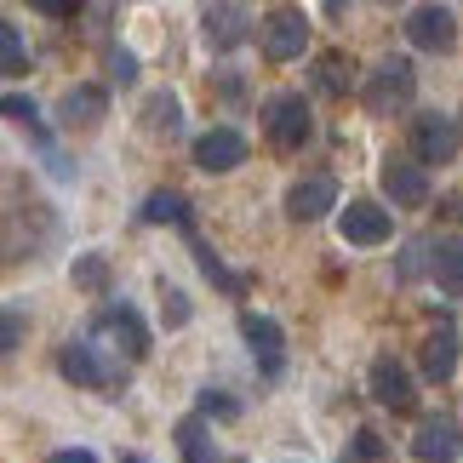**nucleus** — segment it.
<instances>
[{
    "mask_svg": "<svg viewBox=\"0 0 463 463\" xmlns=\"http://www.w3.org/2000/svg\"><path fill=\"white\" fill-rule=\"evenodd\" d=\"M354 458H361V463H383V458H389L383 435H378V430H361V435H354Z\"/></svg>",
    "mask_w": 463,
    "mask_h": 463,
    "instance_id": "473e14b6",
    "label": "nucleus"
},
{
    "mask_svg": "<svg viewBox=\"0 0 463 463\" xmlns=\"http://www.w3.org/2000/svg\"><path fill=\"white\" fill-rule=\"evenodd\" d=\"M206 418L235 423V418H241V401H235V395H223V389H201V423H206Z\"/></svg>",
    "mask_w": 463,
    "mask_h": 463,
    "instance_id": "cd10ccee",
    "label": "nucleus"
},
{
    "mask_svg": "<svg viewBox=\"0 0 463 463\" xmlns=\"http://www.w3.org/2000/svg\"><path fill=\"white\" fill-rule=\"evenodd\" d=\"M184 235H189V229H184ZM189 246H194V263H201V275H206L218 292H229V298H241V292H246V280H241L235 269H229V263H223L218 252H212L206 241H194V235H189Z\"/></svg>",
    "mask_w": 463,
    "mask_h": 463,
    "instance_id": "412c9836",
    "label": "nucleus"
},
{
    "mask_svg": "<svg viewBox=\"0 0 463 463\" xmlns=\"http://www.w3.org/2000/svg\"><path fill=\"white\" fill-rule=\"evenodd\" d=\"M137 218H144V223H177V229H189V201L177 189H155Z\"/></svg>",
    "mask_w": 463,
    "mask_h": 463,
    "instance_id": "4be33fe9",
    "label": "nucleus"
},
{
    "mask_svg": "<svg viewBox=\"0 0 463 463\" xmlns=\"http://www.w3.org/2000/svg\"><path fill=\"white\" fill-rule=\"evenodd\" d=\"M69 275H75L80 292H103V287H109V258H103V252H80Z\"/></svg>",
    "mask_w": 463,
    "mask_h": 463,
    "instance_id": "393cba45",
    "label": "nucleus"
},
{
    "mask_svg": "<svg viewBox=\"0 0 463 463\" xmlns=\"http://www.w3.org/2000/svg\"><path fill=\"white\" fill-rule=\"evenodd\" d=\"M194 166L212 172V177L246 166V137H241L235 127H212L206 137H194Z\"/></svg>",
    "mask_w": 463,
    "mask_h": 463,
    "instance_id": "4468645a",
    "label": "nucleus"
},
{
    "mask_svg": "<svg viewBox=\"0 0 463 463\" xmlns=\"http://www.w3.org/2000/svg\"><path fill=\"white\" fill-rule=\"evenodd\" d=\"M24 332H29V315L24 309H0V361L24 344Z\"/></svg>",
    "mask_w": 463,
    "mask_h": 463,
    "instance_id": "c85d7f7f",
    "label": "nucleus"
},
{
    "mask_svg": "<svg viewBox=\"0 0 463 463\" xmlns=\"http://www.w3.org/2000/svg\"><path fill=\"white\" fill-rule=\"evenodd\" d=\"M337 235L344 246H383L395 235V218L378 201H349V212H337Z\"/></svg>",
    "mask_w": 463,
    "mask_h": 463,
    "instance_id": "9d476101",
    "label": "nucleus"
},
{
    "mask_svg": "<svg viewBox=\"0 0 463 463\" xmlns=\"http://www.w3.org/2000/svg\"><path fill=\"white\" fill-rule=\"evenodd\" d=\"M120 463H144V458H120Z\"/></svg>",
    "mask_w": 463,
    "mask_h": 463,
    "instance_id": "f704fd0d",
    "label": "nucleus"
},
{
    "mask_svg": "<svg viewBox=\"0 0 463 463\" xmlns=\"http://www.w3.org/2000/svg\"><path fill=\"white\" fill-rule=\"evenodd\" d=\"M160 315H166V326H172V332H177V326H189V315H194V309H189V298L177 292V287H166V280H160Z\"/></svg>",
    "mask_w": 463,
    "mask_h": 463,
    "instance_id": "c756f323",
    "label": "nucleus"
},
{
    "mask_svg": "<svg viewBox=\"0 0 463 463\" xmlns=\"http://www.w3.org/2000/svg\"><path fill=\"white\" fill-rule=\"evenodd\" d=\"M401 29H406V41H412L418 52H452L458 46V17H452V6H412Z\"/></svg>",
    "mask_w": 463,
    "mask_h": 463,
    "instance_id": "1a4fd4ad",
    "label": "nucleus"
},
{
    "mask_svg": "<svg viewBox=\"0 0 463 463\" xmlns=\"http://www.w3.org/2000/svg\"><path fill=\"white\" fill-rule=\"evenodd\" d=\"M458 149H463V132H458L452 115L423 109V115L412 120V160H418V166H452Z\"/></svg>",
    "mask_w": 463,
    "mask_h": 463,
    "instance_id": "39448f33",
    "label": "nucleus"
},
{
    "mask_svg": "<svg viewBox=\"0 0 463 463\" xmlns=\"http://www.w3.org/2000/svg\"><path fill=\"white\" fill-rule=\"evenodd\" d=\"M258 46H263V58H269V63L304 58V46H309V17L298 12V6H269V12L258 17Z\"/></svg>",
    "mask_w": 463,
    "mask_h": 463,
    "instance_id": "7ed1b4c3",
    "label": "nucleus"
},
{
    "mask_svg": "<svg viewBox=\"0 0 463 463\" xmlns=\"http://www.w3.org/2000/svg\"><path fill=\"white\" fill-rule=\"evenodd\" d=\"M241 337H246V349H252L258 361H263V372H280V349H287V332H280L269 315L246 309V315H241Z\"/></svg>",
    "mask_w": 463,
    "mask_h": 463,
    "instance_id": "f3484780",
    "label": "nucleus"
},
{
    "mask_svg": "<svg viewBox=\"0 0 463 463\" xmlns=\"http://www.w3.org/2000/svg\"><path fill=\"white\" fill-rule=\"evenodd\" d=\"M29 69V52H24V34L12 24H0V75H24Z\"/></svg>",
    "mask_w": 463,
    "mask_h": 463,
    "instance_id": "a878e982",
    "label": "nucleus"
},
{
    "mask_svg": "<svg viewBox=\"0 0 463 463\" xmlns=\"http://www.w3.org/2000/svg\"><path fill=\"white\" fill-rule=\"evenodd\" d=\"M458 354H463V337L452 320H440V326H430V337H423V349H418V366H423V378L430 383H452V372H458Z\"/></svg>",
    "mask_w": 463,
    "mask_h": 463,
    "instance_id": "f8f14e48",
    "label": "nucleus"
},
{
    "mask_svg": "<svg viewBox=\"0 0 463 463\" xmlns=\"http://www.w3.org/2000/svg\"><path fill=\"white\" fill-rule=\"evenodd\" d=\"M109 80L115 86H132L137 80V58H132L127 46H109Z\"/></svg>",
    "mask_w": 463,
    "mask_h": 463,
    "instance_id": "2f4dec72",
    "label": "nucleus"
},
{
    "mask_svg": "<svg viewBox=\"0 0 463 463\" xmlns=\"http://www.w3.org/2000/svg\"><path fill=\"white\" fill-rule=\"evenodd\" d=\"M201 29H206V46L212 52H235L252 41V12L246 6H206L201 12Z\"/></svg>",
    "mask_w": 463,
    "mask_h": 463,
    "instance_id": "2eb2a0df",
    "label": "nucleus"
},
{
    "mask_svg": "<svg viewBox=\"0 0 463 463\" xmlns=\"http://www.w3.org/2000/svg\"><path fill=\"white\" fill-rule=\"evenodd\" d=\"M412 458H418V463H458V458H463V423L447 418V412L423 418L418 435H412Z\"/></svg>",
    "mask_w": 463,
    "mask_h": 463,
    "instance_id": "6e6552de",
    "label": "nucleus"
},
{
    "mask_svg": "<svg viewBox=\"0 0 463 463\" xmlns=\"http://www.w3.org/2000/svg\"><path fill=\"white\" fill-rule=\"evenodd\" d=\"M263 137L280 149V155H292V149H304L309 137H315V115H309V103L298 98V92H280L263 103Z\"/></svg>",
    "mask_w": 463,
    "mask_h": 463,
    "instance_id": "20e7f679",
    "label": "nucleus"
},
{
    "mask_svg": "<svg viewBox=\"0 0 463 463\" xmlns=\"http://www.w3.org/2000/svg\"><path fill=\"white\" fill-rule=\"evenodd\" d=\"M332 206H337V177H326V172L298 177V184L287 189V218L292 223H315V218H326Z\"/></svg>",
    "mask_w": 463,
    "mask_h": 463,
    "instance_id": "ddd939ff",
    "label": "nucleus"
},
{
    "mask_svg": "<svg viewBox=\"0 0 463 463\" xmlns=\"http://www.w3.org/2000/svg\"><path fill=\"white\" fill-rule=\"evenodd\" d=\"M58 235V218L46 206H12L0 212V263H29L34 252H46Z\"/></svg>",
    "mask_w": 463,
    "mask_h": 463,
    "instance_id": "f257e3e1",
    "label": "nucleus"
},
{
    "mask_svg": "<svg viewBox=\"0 0 463 463\" xmlns=\"http://www.w3.org/2000/svg\"><path fill=\"white\" fill-rule=\"evenodd\" d=\"M137 120H144L149 137H177V127H184V103H177V92H166V86H160V92L144 98Z\"/></svg>",
    "mask_w": 463,
    "mask_h": 463,
    "instance_id": "6ab92c4d",
    "label": "nucleus"
},
{
    "mask_svg": "<svg viewBox=\"0 0 463 463\" xmlns=\"http://www.w3.org/2000/svg\"><path fill=\"white\" fill-rule=\"evenodd\" d=\"M366 383H372V401L389 406V412H418V383L395 354H378L372 372H366Z\"/></svg>",
    "mask_w": 463,
    "mask_h": 463,
    "instance_id": "423d86ee",
    "label": "nucleus"
},
{
    "mask_svg": "<svg viewBox=\"0 0 463 463\" xmlns=\"http://www.w3.org/2000/svg\"><path fill=\"white\" fill-rule=\"evenodd\" d=\"M430 252H435V241H406V252H401V280H418L423 269H430Z\"/></svg>",
    "mask_w": 463,
    "mask_h": 463,
    "instance_id": "7c9ffc66",
    "label": "nucleus"
},
{
    "mask_svg": "<svg viewBox=\"0 0 463 463\" xmlns=\"http://www.w3.org/2000/svg\"><path fill=\"white\" fill-rule=\"evenodd\" d=\"M458 132H463V127H458Z\"/></svg>",
    "mask_w": 463,
    "mask_h": 463,
    "instance_id": "c9c22d12",
    "label": "nucleus"
},
{
    "mask_svg": "<svg viewBox=\"0 0 463 463\" xmlns=\"http://www.w3.org/2000/svg\"><path fill=\"white\" fill-rule=\"evenodd\" d=\"M46 463H98V458L86 452V447H63V452H52Z\"/></svg>",
    "mask_w": 463,
    "mask_h": 463,
    "instance_id": "72a5a7b5",
    "label": "nucleus"
},
{
    "mask_svg": "<svg viewBox=\"0 0 463 463\" xmlns=\"http://www.w3.org/2000/svg\"><path fill=\"white\" fill-rule=\"evenodd\" d=\"M0 115H6L12 127L41 132V109H34V98H24V92H6V98H0Z\"/></svg>",
    "mask_w": 463,
    "mask_h": 463,
    "instance_id": "bb28decb",
    "label": "nucleus"
},
{
    "mask_svg": "<svg viewBox=\"0 0 463 463\" xmlns=\"http://www.w3.org/2000/svg\"><path fill=\"white\" fill-rule=\"evenodd\" d=\"M92 332H98V337H109V344L127 354V361H144V354H149V326H144V320H137V309H127V304L98 309Z\"/></svg>",
    "mask_w": 463,
    "mask_h": 463,
    "instance_id": "0eeeda50",
    "label": "nucleus"
},
{
    "mask_svg": "<svg viewBox=\"0 0 463 463\" xmlns=\"http://www.w3.org/2000/svg\"><path fill=\"white\" fill-rule=\"evenodd\" d=\"M58 372H63L69 383H80V389H109L115 383V372L103 366V354L92 344H63L58 349Z\"/></svg>",
    "mask_w": 463,
    "mask_h": 463,
    "instance_id": "dca6fc26",
    "label": "nucleus"
},
{
    "mask_svg": "<svg viewBox=\"0 0 463 463\" xmlns=\"http://www.w3.org/2000/svg\"><path fill=\"white\" fill-rule=\"evenodd\" d=\"M349 58L344 52H326V58H315V92H326V98H344L349 92Z\"/></svg>",
    "mask_w": 463,
    "mask_h": 463,
    "instance_id": "b1692460",
    "label": "nucleus"
},
{
    "mask_svg": "<svg viewBox=\"0 0 463 463\" xmlns=\"http://www.w3.org/2000/svg\"><path fill=\"white\" fill-rule=\"evenodd\" d=\"M177 452H184V463H218L212 430H206L201 418H184V423H177Z\"/></svg>",
    "mask_w": 463,
    "mask_h": 463,
    "instance_id": "5701e85b",
    "label": "nucleus"
},
{
    "mask_svg": "<svg viewBox=\"0 0 463 463\" xmlns=\"http://www.w3.org/2000/svg\"><path fill=\"white\" fill-rule=\"evenodd\" d=\"M378 184H383V194L395 206H423V201H430V172H423L412 155H389L383 172H378Z\"/></svg>",
    "mask_w": 463,
    "mask_h": 463,
    "instance_id": "9b49d317",
    "label": "nucleus"
},
{
    "mask_svg": "<svg viewBox=\"0 0 463 463\" xmlns=\"http://www.w3.org/2000/svg\"><path fill=\"white\" fill-rule=\"evenodd\" d=\"M109 115V92H103V86H69V92L58 98V120L63 127H98V120Z\"/></svg>",
    "mask_w": 463,
    "mask_h": 463,
    "instance_id": "a211bd4d",
    "label": "nucleus"
},
{
    "mask_svg": "<svg viewBox=\"0 0 463 463\" xmlns=\"http://www.w3.org/2000/svg\"><path fill=\"white\" fill-rule=\"evenodd\" d=\"M412 92H418V69L406 63V58L372 63V75L361 80V103H366V115H378V120H389L395 109H406Z\"/></svg>",
    "mask_w": 463,
    "mask_h": 463,
    "instance_id": "f03ea898",
    "label": "nucleus"
},
{
    "mask_svg": "<svg viewBox=\"0 0 463 463\" xmlns=\"http://www.w3.org/2000/svg\"><path fill=\"white\" fill-rule=\"evenodd\" d=\"M430 275L447 298H463V241H440L430 252Z\"/></svg>",
    "mask_w": 463,
    "mask_h": 463,
    "instance_id": "aec40b11",
    "label": "nucleus"
}]
</instances>
